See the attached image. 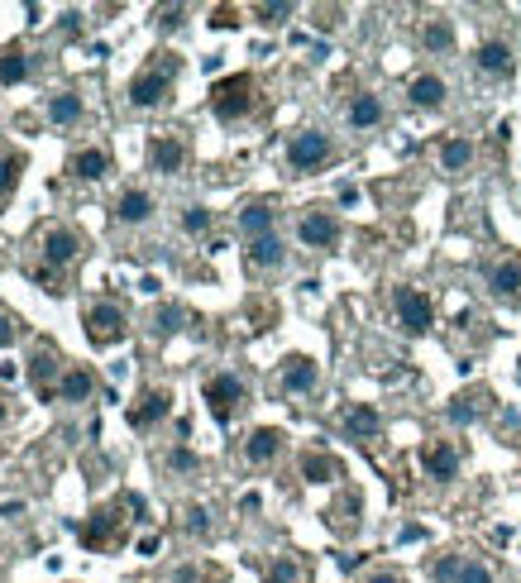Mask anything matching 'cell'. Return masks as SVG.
Returning a JSON list of instances; mask_svg holds the SVG:
<instances>
[{
  "label": "cell",
  "mask_w": 521,
  "mask_h": 583,
  "mask_svg": "<svg viewBox=\"0 0 521 583\" xmlns=\"http://www.w3.org/2000/svg\"><path fill=\"white\" fill-rule=\"evenodd\" d=\"M34 254L39 259L24 263V273L34 282H44L48 292H63V273L87 254V239H82V230H72V225H44L39 239H34Z\"/></svg>",
  "instance_id": "cell-1"
},
{
  "label": "cell",
  "mask_w": 521,
  "mask_h": 583,
  "mask_svg": "<svg viewBox=\"0 0 521 583\" xmlns=\"http://www.w3.org/2000/svg\"><path fill=\"white\" fill-rule=\"evenodd\" d=\"M177 72H182V58L177 53H153V63H144L139 72L130 77V106L134 110H158L168 106V96H173V82Z\"/></svg>",
  "instance_id": "cell-2"
},
{
  "label": "cell",
  "mask_w": 521,
  "mask_h": 583,
  "mask_svg": "<svg viewBox=\"0 0 521 583\" xmlns=\"http://www.w3.org/2000/svg\"><path fill=\"white\" fill-rule=\"evenodd\" d=\"M254 106H259V77L254 72H230V77H220L216 87H211V115H216L220 125L249 120Z\"/></svg>",
  "instance_id": "cell-3"
},
{
  "label": "cell",
  "mask_w": 521,
  "mask_h": 583,
  "mask_svg": "<svg viewBox=\"0 0 521 583\" xmlns=\"http://www.w3.org/2000/svg\"><path fill=\"white\" fill-rule=\"evenodd\" d=\"M335 163V139L326 130H297L287 139V168L297 177H311Z\"/></svg>",
  "instance_id": "cell-4"
},
{
  "label": "cell",
  "mask_w": 521,
  "mask_h": 583,
  "mask_svg": "<svg viewBox=\"0 0 521 583\" xmlns=\"http://www.w3.org/2000/svg\"><path fill=\"white\" fill-rule=\"evenodd\" d=\"M82 325H87V340L96 349L120 345V340L130 335V316H125L120 302H91L87 311H82Z\"/></svg>",
  "instance_id": "cell-5"
},
{
  "label": "cell",
  "mask_w": 521,
  "mask_h": 583,
  "mask_svg": "<svg viewBox=\"0 0 521 583\" xmlns=\"http://www.w3.org/2000/svg\"><path fill=\"white\" fill-rule=\"evenodd\" d=\"M63 373H67V364L58 359L53 340H34V349H29V388H34L39 402H58V383H63Z\"/></svg>",
  "instance_id": "cell-6"
},
{
  "label": "cell",
  "mask_w": 521,
  "mask_h": 583,
  "mask_svg": "<svg viewBox=\"0 0 521 583\" xmlns=\"http://www.w3.org/2000/svg\"><path fill=\"white\" fill-rule=\"evenodd\" d=\"M125 502L115 497L110 507H96L82 526H77V536H82V545L87 550H115L120 540H125V512H120Z\"/></svg>",
  "instance_id": "cell-7"
},
{
  "label": "cell",
  "mask_w": 521,
  "mask_h": 583,
  "mask_svg": "<svg viewBox=\"0 0 521 583\" xmlns=\"http://www.w3.org/2000/svg\"><path fill=\"white\" fill-rule=\"evenodd\" d=\"M483 287L502 306H521V254H498L483 263Z\"/></svg>",
  "instance_id": "cell-8"
},
{
  "label": "cell",
  "mask_w": 521,
  "mask_h": 583,
  "mask_svg": "<svg viewBox=\"0 0 521 583\" xmlns=\"http://www.w3.org/2000/svg\"><path fill=\"white\" fill-rule=\"evenodd\" d=\"M392 316H397V325H402L407 335H426L435 325V302L421 287H397V292H392Z\"/></svg>",
  "instance_id": "cell-9"
},
{
  "label": "cell",
  "mask_w": 521,
  "mask_h": 583,
  "mask_svg": "<svg viewBox=\"0 0 521 583\" xmlns=\"http://www.w3.org/2000/svg\"><path fill=\"white\" fill-rule=\"evenodd\" d=\"M201 397H206V407H211V416H216L220 426H230L239 402H244V383H239L235 373H211L206 388H201Z\"/></svg>",
  "instance_id": "cell-10"
},
{
  "label": "cell",
  "mask_w": 521,
  "mask_h": 583,
  "mask_svg": "<svg viewBox=\"0 0 521 583\" xmlns=\"http://www.w3.org/2000/svg\"><path fill=\"white\" fill-rule=\"evenodd\" d=\"M297 239L306 249H335L340 244V216L326 211V206H306L297 216Z\"/></svg>",
  "instance_id": "cell-11"
},
{
  "label": "cell",
  "mask_w": 521,
  "mask_h": 583,
  "mask_svg": "<svg viewBox=\"0 0 521 583\" xmlns=\"http://www.w3.org/2000/svg\"><path fill=\"white\" fill-rule=\"evenodd\" d=\"M153 211H158V201L144 187H125V192L115 196V206H110V225L115 230H139V225L153 220Z\"/></svg>",
  "instance_id": "cell-12"
},
{
  "label": "cell",
  "mask_w": 521,
  "mask_h": 583,
  "mask_svg": "<svg viewBox=\"0 0 521 583\" xmlns=\"http://www.w3.org/2000/svg\"><path fill=\"white\" fill-rule=\"evenodd\" d=\"M421 469L435 483H455L459 469H464V454H459L455 440H426L421 445Z\"/></svg>",
  "instance_id": "cell-13"
},
{
  "label": "cell",
  "mask_w": 521,
  "mask_h": 583,
  "mask_svg": "<svg viewBox=\"0 0 521 583\" xmlns=\"http://www.w3.org/2000/svg\"><path fill=\"white\" fill-rule=\"evenodd\" d=\"M474 72L478 77H488V82H507L512 72H517V53L507 39H483L474 48Z\"/></svg>",
  "instance_id": "cell-14"
},
{
  "label": "cell",
  "mask_w": 521,
  "mask_h": 583,
  "mask_svg": "<svg viewBox=\"0 0 521 583\" xmlns=\"http://www.w3.org/2000/svg\"><path fill=\"white\" fill-rule=\"evenodd\" d=\"M278 388L292 392V397H306V392L321 388V364L311 354H287L283 368H278Z\"/></svg>",
  "instance_id": "cell-15"
},
{
  "label": "cell",
  "mask_w": 521,
  "mask_h": 583,
  "mask_svg": "<svg viewBox=\"0 0 521 583\" xmlns=\"http://www.w3.org/2000/svg\"><path fill=\"white\" fill-rule=\"evenodd\" d=\"M149 168L158 177H177L187 168V144L182 134H153L149 139Z\"/></svg>",
  "instance_id": "cell-16"
},
{
  "label": "cell",
  "mask_w": 521,
  "mask_h": 583,
  "mask_svg": "<svg viewBox=\"0 0 521 583\" xmlns=\"http://www.w3.org/2000/svg\"><path fill=\"white\" fill-rule=\"evenodd\" d=\"M168 411H173V392L168 388H144L139 392V402L130 407V426L134 431H153Z\"/></svg>",
  "instance_id": "cell-17"
},
{
  "label": "cell",
  "mask_w": 521,
  "mask_h": 583,
  "mask_svg": "<svg viewBox=\"0 0 521 583\" xmlns=\"http://www.w3.org/2000/svg\"><path fill=\"white\" fill-rule=\"evenodd\" d=\"M283 450H287V435L278 431V426H259V431H249V440H244V459H249L254 469L283 459Z\"/></svg>",
  "instance_id": "cell-18"
},
{
  "label": "cell",
  "mask_w": 521,
  "mask_h": 583,
  "mask_svg": "<svg viewBox=\"0 0 521 583\" xmlns=\"http://www.w3.org/2000/svg\"><path fill=\"white\" fill-rule=\"evenodd\" d=\"M239 235H244V244H254V239H268L278 235V211L268 206V201H249L244 211H239Z\"/></svg>",
  "instance_id": "cell-19"
},
{
  "label": "cell",
  "mask_w": 521,
  "mask_h": 583,
  "mask_svg": "<svg viewBox=\"0 0 521 583\" xmlns=\"http://www.w3.org/2000/svg\"><path fill=\"white\" fill-rule=\"evenodd\" d=\"M383 115H388V110H383V101H378L373 91H359V96H349L345 125L364 134V130H378V125H383Z\"/></svg>",
  "instance_id": "cell-20"
},
{
  "label": "cell",
  "mask_w": 521,
  "mask_h": 583,
  "mask_svg": "<svg viewBox=\"0 0 521 583\" xmlns=\"http://www.w3.org/2000/svg\"><path fill=\"white\" fill-rule=\"evenodd\" d=\"M407 96H412L416 110H445L450 87H445V77H435V72H416L412 87H407Z\"/></svg>",
  "instance_id": "cell-21"
},
{
  "label": "cell",
  "mask_w": 521,
  "mask_h": 583,
  "mask_svg": "<svg viewBox=\"0 0 521 583\" xmlns=\"http://www.w3.org/2000/svg\"><path fill=\"white\" fill-rule=\"evenodd\" d=\"M483 416H488V392L483 388L459 392V397H450V407H445V421H450V426H474Z\"/></svg>",
  "instance_id": "cell-22"
},
{
  "label": "cell",
  "mask_w": 521,
  "mask_h": 583,
  "mask_svg": "<svg viewBox=\"0 0 521 583\" xmlns=\"http://www.w3.org/2000/svg\"><path fill=\"white\" fill-rule=\"evenodd\" d=\"M345 435L349 440H378L383 435V416H378V407H369V402H354V407H345Z\"/></svg>",
  "instance_id": "cell-23"
},
{
  "label": "cell",
  "mask_w": 521,
  "mask_h": 583,
  "mask_svg": "<svg viewBox=\"0 0 521 583\" xmlns=\"http://www.w3.org/2000/svg\"><path fill=\"white\" fill-rule=\"evenodd\" d=\"M48 125H58V130H72V125H82V115H87V106H82V96L77 91H53L48 96Z\"/></svg>",
  "instance_id": "cell-24"
},
{
  "label": "cell",
  "mask_w": 521,
  "mask_h": 583,
  "mask_svg": "<svg viewBox=\"0 0 521 583\" xmlns=\"http://www.w3.org/2000/svg\"><path fill=\"white\" fill-rule=\"evenodd\" d=\"M474 168V139H464V134H450L445 144H440V173H469Z\"/></svg>",
  "instance_id": "cell-25"
},
{
  "label": "cell",
  "mask_w": 521,
  "mask_h": 583,
  "mask_svg": "<svg viewBox=\"0 0 521 583\" xmlns=\"http://www.w3.org/2000/svg\"><path fill=\"white\" fill-rule=\"evenodd\" d=\"M67 173L77 177V182H101L110 173V153L106 149H77L67 158Z\"/></svg>",
  "instance_id": "cell-26"
},
{
  "label": "cell",
  "mask_w": 521,
  "mask_h": 583,
  "mask_svg": "<svg viewBox=\"0 0 521 583\" xmlns=\"http://www.w3.org/2000/svg\"><path fill=\"white\" fill-rule=\"evenodd\" d=\"M421 48H426V53H435V58L455 53V24L445 20V15H431V20L421 24Z\"/></svg>",
  "instance_id": "cell-27"
},
{
  "label": "cell",
  "mask_w": 521,
  "mask_h": 583,
  "mask_svg": "<svg viewBox=\"0 0 521 583\" xmlns=\"http://www.w3.org/2000/svg\"><path fill=\"white\" fill-rule=\"evenodd\" d=\"M91 392H96V378H91V368L67 364L63 383H58V402H91Z\"/></svg>",
  "instance_id": "cell-28"
},
{
  "label": "cell",
  "mask_w": 521,
  "mask_h": 583,
  "mask_svg": "<svg viewBox=\"0 0 521 583\" xmlns=\"http://www.w3.org/2000/svg\"><path fill=\"white\" fill-rule=\"evenodd\" d=\"M244 259H249V268L268 273V268H283L287 263V249H283V239L278 235H268V239H254V244L244 249Z\"/></svg>",
  "instance_id": "cell-29"
},
{
  "label": "cell",
  "mask_w": 521,
  "mask_h": 583,
  "mask_svg": "<svg viewBox=\"0 0 521 583\" xmlns=\"http://www.w3.org/2000/svg\"><path fill=\"white\" fill-rule=\"evenodd\" d=\"M29 77V53L24 44H5L0 48V87H20Z\"/></svg>",
  "instance_id": "cell-30"
},
{
  "label": "cell",
  "mask_w": 521,
  "mask_h": 583,
  "mask_svg": "<svg viewBox=\"0 0 521 583\" xmlns=\"http://www.w3.org/2000/svg\"><path fill=\"white\" fill-rule=\"evenodd\" d=\"M297 469H302L306 483H335V478H340V464L321 450H306L302 459H297Z\"/></svg>",
  "instance_id": "cell-31"
},
{
  "label": "cell",
  "mask_w": 521,
  "mask_h": 583,
  "mask_svg": "<svg viewBox=\"0 0 521 583\" xmlns=\"http://www.w3.org/2000/svg\"><path fill=\"white\" fill-rule=\"evenodd\" d=\"M20 173H24V153L0 149V211H5V201L15 196V187H20Z\"/></svg>",
  "instance_id": "cell-32"
},
{
  "label": "cell",
  "mask_w": 521,
  "mask_h": 583,
  "mask_svg": "<svg viewBox=\"0 0 521 583\" xmlns=\"http://www.w3.org/2000/svg\"><path fill=\"white\" fill-rule=\"evenodd\" d=\"M182 321H187V311H182V306H158V311H153V340H168V335H177V330H182Z\"/></svg>",
  "instance_id": "cell-33"
},
{
  "label": "cell",
  "mask_w": 521,
  "mask_h": 583,
  "mask_svg": "<svg viewBox=\"0 0 521 583\" xmlns=\"http://www.w3.org/2000/svg\"><path fill=\"white\" fill-rule=\"evenodd\" d=\"M459 574H464V555L459 550H445V555L431 560V583H459Z\"/></svg>",
  "instance_id": "cell-34"
},
{
  "label": "cell",
  "mask_w": 521,
  "mask_h": 583,
  "mask_svg": "<svg viewBox=\"0 0 521 583\" xmlns=\"http://www.w3.org/2000/svg\"><path fill=\"white\" fill-rule=\"evenodd\" d=\"M211 225H216V211H206V206H187V211H182V230L192 239H206Z\"/></svg>",
  "instance_id": "cell-35"
},
{
  "label": "cell",
  "mask_w": 521,
  "mask_h": 583,
  "mask_svg": "<svg viewBox=\"0 0 521 583\" xmlns=\"http://www.w3.org/2000/svg\"><path fill=\"white\" fill-rule=\"evenodd\" d=\"M182 531L192 540H211V531H216V526H211V507H187V512H182Z\"/></svg>",
  "instance_id": "cell-36"
},
{
  "label": "cell",
  "mask_w": 521,
  "mask_h": 583,
  "mask_svg": "<svg viewBox=\"0 0 521 583\" xmlns=\"http://www.w3.org/2000/svg\"><path fill=\"white\" fill-rule=\"evenodd\" d=\"M182 24H187V5H158L153 10V29L158 34H177Z\"/></svg>",
  "instance_id": "cell-37"
},
{
  "label": "cell",
  "mask_w": 521,
  "mask_h": 583,
  "mask_svg": "<svg viewBox=\"0 0 521 583\" xmlns=\"http://www.w3.org/2000/svg\"><path fill=\"white\" fill-rule=\"evenodd\" d=\"M163 464H168V474H196V469H201V454L187 450V445H173Z\"/></svg>",
  "instance_id": "cell-38"
},
{
  "label": "cell",
  "mask_w": 521,
  "mask_h": 583,
  "mask_svg": "<svg viewBox=\"0 0 521 583\" xmlns=\"http://www.w3.org/2000/svg\"><path fill=\"white\" fill-rule=\"evenodd\" d=\"M254 15H259V24L278 29V24H287L292 15H297V5H287V0H278V5H254Z\"/></svg>",
  "instance_id": "cell-39"
},
{
  "label": "cell",
  "mask_w": 521,
  "mask_h": 583,
  "mask_svg": "<svg viewBox=\"0 0 521 583\" xmlns=\"http://www.w3.org/2000/svg\"><path fill=\"white\" fill-rule=\"evenodd\" d=\"M268 579H273V583H302V564H297V560H278L273 569H268Z\"/></svg>",
  "instance_id": "cell-40"
},
{
  "label": "cell",
  "mask_w": 521,
  "mask_h": 583,
  "mask_svg": "<svg viewBox=\"0 0 521 583\" xmlns=\"http://www.w3.org/2000/svg\"><path fill=\"white\" fill-rule=\"evenodd\" d=\"M459 583H498L493 579V569L483 560H464V574H459Z\"/></svg>",
  "instance_id": "cell-41"
},
{
  "label": "cell",
  "mask_w": 521,
  "mask_h": 583,
  "mask_svg": "<svg viewBox=\"0 0 521 583\" xmlns=\"http://www.w3.org/2000/svg\"><path fill=\"white\" fill-rule=\"evenodd\" d=\"M15 340H20V321L10 311H0V349H10Z\"/></svg>",
  "instance_id": "cell-42"
},
{
  "label": "cell",
  "mask_w": 521,
  "mask_h": 583,
  "mask_svg": "<svg viewBox=\"0 0 521 583\" xmlns=\"http://www.w3.org/2000/svg\"><path fill=\"white\" fill-rule=\"evenodd\" d=\"M359 583H407V579H402L397 569H373V574H364Z\"/></svg>",
  "instance_id": "cell-43"
},
{
  "label": "cell",
  "mask_w": 521,
  "mask_h": 583,
  "mask_svg": "<svg viewBox=\"0 0 521 583\" xmlns=\"http://www.w3.org/2000/svg\"><path fill=\"white\" fill-rule=\"evenodd\" d=\"M216 29H230V24H239V10H230V5H216Z\"/></svg>",
  "instance_id": "cell-44"
},
{
  "label": "cell",
  "mask_w": 521,
  "mask_h": 583,
  "mask_svg": "<svg viewBox=\"0 0 521 583\" xmlns=\"http://www.w3.org/2000/svg\"><path fill=\"white\" fill-rule=\"evenodd\" d=\"M63 34H82V10H67L63 15Z\"/></svg>",
  "instance_id": "cell-45"
},
{
  "label": "cell",
  "mask_w": 521,
  "mask_h": 583,
  "mask_svg": "<svg viewBox=\"0 0 521 583\" xmlns=\"http://www.w3.org/2000/svg\"><path fill=\"white\" fill-rule=\"evenodd\" d=\"M24 512V502L20 497H10V502H0V517H20Z\"/></svg>",
  "instance_id": "cell-46"
},
{
  "label": "cell",
  "mask_w": 521,
  "mask_h": 583,
  "mask_svg": "<svg viewBox=\"0 0 521 583\" xmlns=\"http://www.w3.org/2000/svg\"><path fill=\"white\" fill-rule=\"evenodd\" d=\"M340 201H345V206H354V201H359V187H349V182H345V187H340Z\"/></svg>",
  "instance_id": "cell-47"
},
{
  "label": "cell",
  "mask_w": 521,
  "mask_h": 583,
  "mask_svg": "<svg viewBox=\"0 0 521 583\" xmlns=\"http://www.w3.org/2000/svg\"><path fill=\"white\" fill-rule=\"evenodd\" d=\"M0 383H15V364H0Z\"/></svg>",
  "instance_id": "cell-48"
},
{
  "label": "cell",
  "mask_w": 521,
  "mask_h": 583,
  "mask_svg": "<svg viewBox=\"0 0 521 583\" xmlns=\"http://www.w3.org/2000/svg\"><path fill=\"white\" fill-rule=\"evenodd\" d=\"M10 416H15V411L5 407V397H0V426H5V421H10Z\"/></svg>",
  "instance_id": "cell-49"
},
{
  "label": "cell",
  "mask_w": 521,
  "mask_h": 583,
  "mask_svg": "<svg viewBox=\"0 0 521 583\" xmlns=\"http://www.w3.org/2000/svg\"><path fill=\"white\" fill-rule=\"evenodd\" d=\"M268 583H273V579H268Z\"/></svg>",
  "instance_id": "cell-50"
}]
</instances>
